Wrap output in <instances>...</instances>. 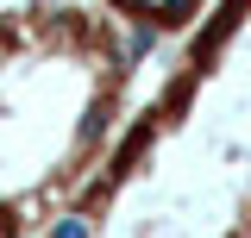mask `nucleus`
I'll list each match as a JSON object with an SVG mask.
<instances>
[{
    "mask_svg": "<svg viewBox=\"0 0 251 238\" xmlns=\"http://www.w3.org/2000/svg\"><path fill=\"white\" fill-rule=\"evenodd\" d=\"M138 44L88 0L0 6V238H44L113 150Z\"/></svg>",
    "mask_w": 251,
    "mask_h": 238,
    "instance_id": "2",
    "label": "nucleus"
},
{
    "mask_svg": "<svg viewBox=\"0 0 251 238\" xmlns=\"http://www.w3.org/2000/svg\"><path fill=\"white\" fill-rule=\"evenodd\" d=\"M94 13H107L113 25L145 50V44H176L195 31V19L214 6V0H88Z\"/></svg>",
    "mask_w": 251,
    "mask_h": 238,
    "instance_id": "3",
    "label": "nucleus"
},
{
    "mask_svg": "<svg viewBox=\"0 0 251 238\" xmlns=\"http://www.w3.org/2000/svg\"><path fill=\"white\" fill-rule=\"evenodd\" d=\"M44 238H251V0H214Z\"/></svg>",
    "mask_w": 251,
    "mask_h": 238,
    "instance_id": "1",
    "label": "nucleus"
}]
</instances>
